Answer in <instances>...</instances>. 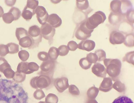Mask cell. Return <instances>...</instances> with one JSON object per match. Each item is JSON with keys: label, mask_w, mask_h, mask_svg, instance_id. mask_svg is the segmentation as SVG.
<instances>
[{"label": "cell", "mask_w": 134, "mask_h": 103, "mask_svg": "<svg viewBox=\"0 0 134 103\" xmlns=\"http://www.w3.org/2000/svg\"><path fill=\"white\" fill-rule=\"evenodd\" d=\"M27 93L14 81L0 78V103H27Z\"/></svg>", "instance_id": "1"}, {"label": "cell", "mask_w": 134, "mask_h": 103, "mask_svg": "<svg viewBox=\"0 0 134 103\" xmlns=\"http://www.w3.org/2000/svg\"><path fill=\"white\" fill-rule=\"evenodd\" d=\"M104 63L106 68V71L114 81H115L119 76L121 71L122 64L118 59H105Z\"/></svg>", "instance_id": "2"}, {"label": "cell", "mask_w": 134, "mask_h": 103, "mask_svg": "<svg viewBox=\"0 0 134 103\" xmlns=\"http://www.w3.org/2000/svg\"><path fill=\"white\" fill-rule=\"evenodd\" d=\"M106 19L104 13L100 11H97L85 21L86 26L88 29L93 30L98 25L103 23Z\"/></svg>", "instance_id": "3"}, {"label": "cell", "mask_w": 134, "mask_h": 103, "mask_svg": "<svg viewBox=\"0 0 134 103\" xmlns=\"http://www.w3.org/2000/svg\"><path fill=\"white\" fill-rule=\"evenodd\" d=\"M52 78L48 76L40 75L33 77L30 80V84L32 87L35 89L46 88L51 84Z\"/></svg>", "instance_id": "4"}, {"label": "cell", "mask_w": 134, "mask_h": 103, "mask_svg": "<svg viewBox=\"0 0 134 103\" xmlns=\"http://www.w3.org/2000/svg\"><path fill=\"white\" fill-rule=\"evenodd\" d=\"M28 33L32 41L31 49L38 47L41 42L42 38L40 27L36 25L32 26L29 28Z\"/></svg>", "instance_id": "5"}, {"label": "cell", "mask_w": 134, "mask_h": 103, "mask_svg": "<svg viewBox=\"0 0 134 103\" xmlns=\"http://www.w3.org/2000/svg\"><path fill=\"white\" fill-rule=\"evenodd\" d=\"M55 61L49 59L43 61L40 65L41 71L39 75H47L52 78L55 67Z\"/></svg>", "instance_id": "6"}, {"label": "cell", "mask_w": 134, "mask_h": 103, "mask_svg": "<svg viewBox=\"0 0 134 103\" xmlns=\"http://www.w3.org/2000/svg\"><path fill=\"white\" fill-rule=\"evenodd\" d=\"M93 31L88 29L86 27L85 21L80 24L75 32V36L78 39L86 40L90 37Z\"/></svg>", "instance_id": "7"}, {"label": "cell", "mask_w": 134, "mask_h": 103, "mask_svg": "<svg viewBox=\"0 0 134 103\" xmlns=\"http://www.w3.org/2000/svg\"><path fill=\"white\" fill-rule=\"evenodd\" d=\"M40 29L42 37L48 40L49 44H52L53 42V38L55 33V28L46 23L42 25Z\"/></svg>", "instance_id": "8"}, {"label": "cell", "mask_w": 134, "mask_h": 103, "mask_svg": "<svg viewBox=\"0 0 134 103\" xmlns=\"http://www.w3.org/2000/svg\"><path fill=\"white\" fill-rule=\"evenodd\" d=\"M53 83L57 90L60 93H63L69 86L68 80L65 77L54 79Z\"/></svg>", "instance_id": "9"}, {"label": "cell", "mask_w": 134, "mask_h": 103, "mask_svg": "<svg viewBox=\"0 0 134 103\" xmlns=\"http://www.w3.org/2000/svg\"><path fill=\"white\" fill-rule=\"evenodd\" d=\"M36 17L40 23L42 25L46 24L49 16L46 9L43 7L38 6L35 10Z\"/></svg>", "instance_id": "10"}, {"label": "cell", "mask_w": 134, "mask_h": 103, "mask_svg": "<svg viewBox=\"0 0 134 103\" xmlns=\"http://www.w3.org/2000/svg\"><path fill=\"white\" fill-rule=\"evenodd\" d=\"M125 36L122 33L116 31H113L110 34L109 41L113 45L119 44L124 43Z\"/></svg>", "instance_id": "11"}, {"label": "cell", "mask_w": 134, "mask_h": 103, "mask_svg": "<svg viewBox=\"0 0 134 103\" xmlns=\"http://www.w3.org/2000/svg\"><path fill=\"white\" fill-rule=\"evenodd\" d=\"M92 72L97 77H105L107 72L104 66L99 63H96L91 68Z\"/></svg>", "instance_id": "12"}, {"label": "cell", "mask_w": 134, "mask_h": 103, "mask_svg": "<svg viewBox=\"0 0 134 103\" xmlns=\"http://www.w3.org/2000/svg\"><path fill=\"white\" fill-rule=\"evenodd\" d=\"M118 27V31L122 33L126 34L133 33V25L128 22L126 20H123L120 22Z\"/></svg>", "instance_id": "13"}, {"label": "cell", "mask_w": 134, "mask_h": 103, "mask_svg": "<svg viewBox=\"0 0 134 103\" xmlns=\"http://www.w3.org/2000/svg\"><path fill=\"white\" fill-rule=\"evenodd\" d=\"M95 46V42L90 40H82L78 44V48L79 49L88 52L93 50Z\"/></svg>", "instance_id": "14"}, {"label": "cell", "mask_w": 134, "mask_h": 103, "mask_svg": "<svg viewBox=\"0 0 134 103\" xmlns=\"http://www.w3.org/2000/svg\"><path fill=\"white\" fill-rule=\"evenodd\" d=\"M76 5L77 8L80 11L87 15L92 11V9L89 7L88 1L87 0H77Z\"/></svg>", "instance_id": "15"}, {"label": "cell", "mask_w": 134, "mask_h": 103, "mask_svg": "<svg viewBox=\"0 0 134 103\" xmlns=\"http://www.w3.org/2000/svg\"><path fill=\"white\" fill-rule=\"evenodd\" d=\"M47 22L55 28L60 26L62 24V21L58 15L53 13L49 15Z\"/></svg>", "instance_id": "16"}, {"label": "cell", "mask_w": 134, "mask_h": 103, "mask_svg": "<svg viewBox=\"0 0 134 103\" xmlns=\"http://www.w3.org/2000/svg\"><path fill=\"white\" fill-rule=\"evenodd\" d=\"M112 80L109 77H104L100 84L99 90L102 92H107L113 88Z\"/></svg>", "instance_id": "17"}, {"label": "cell", "mask_w": 134, "mask_h": 103, "mask_svg": "<svg viewBox=\"0 0 134 103\" xmlns=\"http://www.w3.org/2000/svg\"><path fill=\"white\" fill-rule=\"evenodd\" d=\"M124 16L120 13L111 12L108 16L109 22L111 25H116L123 19Z\"/></svg>", "instance_id": "18"}, {"label": "cell", "mask_w": 134, "mask_h": 103, "mask_svg": "<svg viewBox=\"0 0 134 103\" xmlns=\"http://www.w3.org/2000/svg\"><path fill=\"white\" fill-rule=\"evenodd\" d=\"M120 14L124 16L129 11L134 9L133 6L129 0H121Z\"/></svg>", "instance_id": "19"}, {"label": "cell", "mask_w": 134, "mask_h": 103, "mask_svg": "<svg viewBox=\"0 0 134 103\" xmlns=\"http://www.w3.org/2000/svg\"><path fill=\"white\" fill-rule=\"evenodd\" d=\"M19 41V44L21 47L31 49L32 44V41L29 35L22 37Z\"/></svg>", "instance_id": "20"}, {"label": "cell", "mask_w": 134, "mask_h": 103, "mask_svg": "<svg viewBox=\"0 0 134 103\" xmlns=\"http://www.w3.org/2000/svg\"><path fill=\"white\" fill-rule=\"evenodd\" d=\"M121 4V0H114L112 1L110 5L111 12L115 13L120 14Z\"/></svg>", "instance_id": "21"}, {"label": "cell", "mask_w": 134, "mask_h": 103, "mask_svg": "<svg viewBox=\"0 0 134 103\" xmlns=\"http://www.w3.org/2000/svg\"><path fill=\"white\" fill-rule=\"evenodd\" d=\"M35 14V11L29 9L25 6L23 10L21 16L26 20L28 21L31 20Z\"/></svg>", "instance_id": "22"}, {"label": "cell", "mask_w": 134, "mask_h": 103, "mask_svg": "<svg viewBox=\"0 0 134 103\" xmlns=\"http://www.w3.org/2000/svg\"><path fill=\"white\" fill-rule=\"evenodd\" d=\"M134 33H130L126 34L125 37V40L124 42V45L129 47L134 46Z\"/></svg>", "instance_id": "23"}, {"label": "cell", "mask_w": 134, "mask_h": 103, "mask_svg": "<svg viewBox=\"0 0 134 103\" xmlns=\"http://www.w3.org/2000/svg\"><path fill=\"white\" fill-rule=\"evenodd\" d=\"M48 53L49 59L54 61L57 59L59 55L58 48L54 47L50 48Z\"/></svg>", "instance_id": "24"}, {"label": "cell", "mask_w": 134, "mask_h": 103, "mask_svg": "<svg viewBox=\"0 0 134 103\" xmlns=\"http://www.w3.org/2000/svg\"><path fill=\"white\" fill-rule=\"evenodd\" d=\"M99 91V89L95 86L92 87L87 92V97L91 99H94L97 96Z\"/></svg>", "instance_id": "25"}, {"label": "cell", "mask_w": 134, "mask_h": 103, "mask_svg": "<svg viewBox=\"0 0 134 103\" xmlns=\"http://www.w3.org/2000/svg\"><path fill=\"white\" fill-rule=\"evenodd\" d=\"M15 34L18 41L22 37L29 35L27 31L24 28L22 27L16 28Z\"/></svg>", "instance_id": "26"}, {"label": "cell", "mask_w": 134, "mask_h": 103, "mask_svg": "<svg viewBox=\"0 0 134 103\" xmlns=\"http://www.w3.org/2000/svg\"><path fill=\"white\" fill-rule=\"evenodd\" d=\"M112 103H133L130 98L125 95L120 96L115 99Z\"/></svg>", "instance_id": "27"}, {"label": "cell", "mask_w": 134, "mask_h": 103, "mask_svg": "<svg viewBox=\"0 0 134 103\" xmlns=\"http://www.w3.org/2000/svg\"><path fill=\"white\" fill-rule=\"evenodd\" d=\"M113 88L119 92L121 93L125 91V89L124 84L119 80H116L113 84Z\"/></svg>", "instance_id": "28"}, {"label": "cell", "mask_w": 134, "mask_h": 103, "mask_svg": "<svg viewBox=\"0 0 134 103\" xmlns=\"http://www.w3.org/2000/svg\"><path fill=\"white\" fill-rule=\"evenodd\" d=\"M58 98L55 94L50 93L48 94L45 98L46 103H58Z\"/></svg>", "instance_id": "29"}, {"label": "cell", "mask_w": 134, "mask_h": 103, "mask_svg": "<svg viewBox=\"0 0 134 103\" xmlns=\"http://www.w3.org/2000/svg\"><path fill=\"white\" fill-rule=\"evenodd\" d=\"M2 18L3 21L7 24H10L14 20L13 15L9 12L4 14L2 15Z\"/></svg>", "instance_id": "30"}, {"label": "cell", "mask_w": 134, "mask_h": 103, "mask_svg": "<svg viewBox=\"0 0 134 103\" xmlns=\"http://www.w3.org/2000/svg\"><path fill=\"white\" fill-rule=\"evenodd\" d=\"M134 56L133 51L127 52L123 58V61H126L129 63L134 65Z\"/></svg>", "instance_id": "31"}, {"label": "cell", "mask_w": 134, "mask_h": 103, "mask_svg": "<svg viewBox=\"0 0 134 103\" xmlns=\"http://www.w3.org/2000/svg\"><path fill=\"white\" fill-rule=\"evenodd\" d=\"M79 64L82 68L87 70L90 68L92 64L89 63L85 57L80 59L79 61Z\"/></svg>", "instance_id": "32"}, {"label": "cell", "mask_w": 134, "mask_h": 103, "mask_svg": "<svg viewBox=\"0 0 134 103\" xmlns=\"http://www.w3.org/2000/svg\"><path fill=\"white\" fill-rule=\"evenodd\" d=\"M38 1L35 0H28L25 6L27 8L32 10L35 11L38 5Z\"/></svg>", "instance_id": "33"}, {"label": "cell", "mask_w": 134, "mask_h": 103, "mask_svg": "<svg viewBox=\"0 0 134 103\" xmlns=\"http://www.w3.org/2000/svg\"><path fill=\"white\" fill-rule=\"evenodd\" d=\"M13 15L14 18V20H18L21 15V12L18 8L13 7L11 8L9 11Z\"/></svg>", "instance_id": "34"}, {"label": "cell", "mask_w": 134, "mask_h": 103, "mask_svg": "<svg viewBox=\"0 0 134 103\" xmlns=\"http://www.w3.org/2000/svg\"><path fill=\"white\" fill-rule=\"evenodd\" d=\"M86 58L88 61L91 64L95 63L98 60L97 56L96 54L92 52L87 54Z\"/></svg>", "instance_id": "35"}, {"label": "cell", "mask_w": 134, "mask_h": 103, "mask_svg": "<svg viewBox=\"0 0 134 103\" xmlns=\"http://www.w3.org/2000/svg\"><path fill=\"white\" fill-rule=\"evenodd\" d=\"M58 51L59 55L64 56L67 55L69 51L67 46L65 45H62L58 48Z\"/></svg>", "instance_id": "36"}, {"label": "cell", "mask_w": 134, "mask_h": 103, "mask_svg": "<svg viewBox=\"0 0 134 103\" xmlns=\"http://www.w3.org/2000/svg\"><path fill=\"white\" fill-rule=\"evenodd\" d=\"M98 58V61L104 60L106 58V53L102 49H98L94 52Z\"/></svg>", "instance_id": "37"}, {"label": "cell", "mask_w": 134, "mask_h": 103, "mask_svg": "<svg viewBox=\"0 0 134 103\" xmlns=\"http://www.w3.org/2000/svg\"><path fill=\"white\" fill-rule=\"evenodd\" d=\"M33 96L34 98L37 100H40L45 96V95L41 89H38L34 92Z\"/></svg>", "instance_id": "38"}, {"label": "cell", "mask_w": 134, "mask_h": 103, "mask_svg": "<svg viewBox=\"0 0 134 103\" xmlns=\"http://www.w3.org/2000/svg\"><path fill=\"white\" fill-rule=\"evenodd\" d=\"M7 45L8 46L10 51V53H14L17 52L19 50V45L15 43H10Z\"/></svg>", "instance_id": "39"}, {"label": "cell", "mask_w": 134, "mask_h": 103, "mask_svg": "<svg viewBox=\"0 0 134 103\" xmlns=\"http://www.w3.org/2000/svg\"><path fill=\"white\" fill-rule=\"evenodd\" d=\"M69 91L70 93L74 95H78L80 94L79 89L74 84H71L69 86Z\"/></svg>", "instance_id": "40"}, {"label": "cell", "mask_w": 134, "mask_h": 103, "mask_svg": "<svg viewBox=\"0 0 134 103\" xmlns=\"http://www.w3.org/2000/svg\"><path fill=\"white\" fill-rule=\"evenodd\" d=\"M127 20L131 23H134V9L129 11L126 14Z\"/></svg>", "instance_id": "41"}, {"label": "cell", "mask_w": 134, "mask_h": 103, "mask_svg": "<svg viewBox=\"0 0 134 103\" xmlns=\"http://www.w3.org/2000/svg\"><path fill=\"white\" fill-rule=\"evenodd\" d=\"M37 57L40 60L46 61L49 59L48 53L44 51H41L38 53Z\"/></svg>", "instance_id": "42"}, {"label": "cell", "mask_w": 134, "mask_h": 103, "mask_svg": "<svg viewBox=\"0 0 134 103\" xmlns=\"http://www.w3.org/2000/svg\"><path fill=\"white\" fill-rule=\"evenodd\" d=\"M67 47L69 50L74 51L78 48V44L75 41L71 40L68 43Z\"/></svg>", "instance_id": "43"}, {"label": "cell", "mask_w": 134, "mask_h": 103, "mask_svg": "<svg viewBox=\"0 0 134 103\" xmlns=\"http://www.w3.org/2000/svg\"><path fill=\"white\" fill-rule=\"evenodd\" d=\"M28 64L29 71L32 73L38 70L39 66L36 63L31 62L28 63Z\"/></svg>", "instance_id": "44"}, {"label": "cell", "mask_w": 134, "mask_h": 103, "mask_svg": "<svg viewBox=\"0 0 134 103\" xmlns=\"http://www.w3.org/2000/svg\"><path fill=\"white\" fill-rule=\"evenodd\" d=\"M19 55L20 58L24 60H26L29 58V52L26 50H22L20 51Z\"/></svg>", "instance_id": "45"}, {"label": "cell", "mask_w": 134, "mask_h": 103, "mask_svg": "<svg viewBox=\"0 0 134 103\" xmlns=\"http://www.w3.org/2000/svg\"><path fill=\"white\" fill-rule=\"evenodd\" d=\"M9 48L7 45L0 44V54L4 55L7 54Z\"/></svg>", "instance_id": "46"}, {"label": "cell", "mask_w": 134, "mask_h": 103, "mask_svg": "<svg viewBox=\"0 0 134 103\" xmlns=\"http://www.w3.org/2000/svg\"><path fill=\"white\" fill-rule=\"evenodd\" d=\"M16 0H5V3L8 6H12L15 3Z\"/></svg>", "instance_id": "47"}, {"label": "cell", "mask_w": 134, "mask_h": 103, "mask_svg": "<svg viewBox=\"0 0 134 103\" xmlns=\"http://www.w3.org/2000/svg\"><path fill=\"white\" fill-rule=\"evenodd\" d=\"M4 13V10L3 8L0 6V17L2 16Z\"/></svg>", "instance_id": "48"}, {"label": "cell", "mask_w": 134, "mask_h": 103, "mask_svg": "<svg viewBox=\"0 0 134 103\" xmlns=\"http://www.w3.org/2000/svg\"><path fill=\"white\" fill-rule=\"evenodd\" d=\"M38 103H46L45 101H40Z\"/></svg>", "instance_id": "49"}]
</instances>
